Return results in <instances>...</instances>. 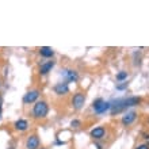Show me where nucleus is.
I'll list each match as a JSON object with an SVG mask.
<instances>
[{
  "mask_svg": "<svg viewBox=\"0 0 149 149\" xmlns=\"http://www.w3.org/2000/svg\"><path fill=\"white\" fill-rule=\"evenodd\" d=\"M47 114H49L47 103L45 100H38L33 107V117L37 118V119H42V118L47 117Z\"/></svg>",
  "mask_w": 149,
  "mask_h": 149,
  "instance_id": "1",
  "label": "nucleus"
},
{
  "mask_svg": "<svg viewBox=\"0 0 149 149\" xmlns=\"http://www.w3.org/2000/svg\"><path fill=\"white\" fill-rule=\"evenodd\" d=\"M110 109H111V102H106L102 98L95 99L92 102V110H94V113L96 115H102V114L110 111Z\"/></svg>",
  "mask_w": 149,
  "mask_h": 149,
  "instance_id": "2",
  "label": "nucleus"
},
{
  "mask_svg": "<svg viewBox=\"0 0 149 149\" xmlns=\"http://www.w3.org/2000/svg\"><path fill=\"white\" fill-rule=\"evenodd\" d=\"M71 103H72V107H73L74 110H80V109H83L84 103H86V95L81 94V92L74 94L72 100H71Z\"/></svg>",
  "mask_w": 149,
  "mask_h": 149,
  "instance_id": "3",
  "label": "nucleus"
},
{
  "mask_svg": "<svg viewBox=\"0 0 149 149\" xmlns=\"http://www.w3.org/2000/svg\"><path fill=\"white\" fill-rule=\"evenodd\" d=\"M39 145H41V142H39V137L37 134L29 136L26 142H24V148L26 149H39Z\"/></svg>",
  "mask_w": 149,
  "mask_h": 149,
  "instance_id": "4",
  "label": "nucleus"
},
{
  "mask_svg": "<svg viewBox=\"0 0 149 149\" xmlns=\"http://www.w3.org/2000/svg\"><path fill=\"white\" fill-rule=\"evenodd\" d=\"M61 74L65 77V81L67 83H76L79 80V73L74 71V69H69V68H67V69L61 71Z\"/></svg>",
  "mask_w": 149,
  "mask_h": 149,
  "instance_id": "5",
  "label": "nucleus"
},
{
  "mask_svg": "<svg viewBox=\"0 0 149 149\" xmlns=\"http://www.w3.org/2000/svg\"><path fill=\"white\" fill-rule=\"evenodd\" d=\"M39 98V91L38 90H31L26 92L23 96V103L24 104H30V103H37Z\"/></svg>",
  "mask_w": 149,
  "mask_h": 149,
  "instance_id": "6",
  "label": "nucleus"
},
{
  "mask_svg": "<svg viewBox=\"0 0 149 149\" xmlns=\"http://www.w3.org/2000/svg\"><path fill=\"white\" fill-rule=\"evenodd\" d=\"M136 119H137V113L134 110H132V111H127V113H125L122 115L121 122L123 126H129V125H132Z\"/></svg>",
  "mask_w": 149,
  "mask_h": 149,
  "instance_id": "7",
  "label": "nucleus"
},
{
  "mask_svg": "<svg viewBox=\"0 0 149 149\" xmlns=\"http://www.w3.org/2000/svg\"><path fill=\"white\" fill-rule=\"evenodd\" d=\"M123 102V109H129V107H134V106H138L141 103V98L140 96H129V98H123L122 99Z\"/></svg>",
  "mask_w": 149,
  "mask_h": 149,
  "instance_id": "8",
  "label": "nucleus"
},
{
  "mask_svg": "<svg viewBox=\"0 0 149 149\" xmlns=\"http://www.w3.org/2000/svg\"><path fill=\"white\" fill-rule=\"evenodd\" d=\"M123 102H122V99H115L111 102V109H110V114L111 115H117L118 113H121L123 111Z\"/></svg>",
  "mask_w": 149,
  "mask_h": 149,
  "instance_id": "9",
  "label": "nucleus"
},
{
  "mask_svg": "<svg viewBox=\"0 0 149 149\" xmlns=\"http://www.w3.org/2000/svg\"><path fill=\"white\" fill-rule=\"evenodd\" d=\"M53 91H54L57 95H67L68 92H69V86H68L67 81L57 83V84L53 87Z\"/></svg>",
  "mask_w": 149,
  "mask_h": 149,
  "instance_id": "10",
  "label": "nucleus"
},
{
  "mask_svg": "<svg viewBox=\"0 0 149 149\" xmlns=\"http://www.w3.org/2000/svg\"><path fill=\"white\" fill-rule=\"evenodd\" d=\"M104 134H106V129L103 127V126H96L94 129L91 130V138H94V140H102L104 137Z\"/></svg>",
  "mask_w": 149,
  "mask_h": 149,
  "instance_id": "11",
  "label": "nucleus"
},
{
  "mask_svg": "<svg viewBox=\"0 0 149 149\" xmlns=\"http://www.w3.org/2000/svg\"><path fill=\"white\" fill-rule=\"evenodd\" d=\"M56 63L54 61H46V63H42L41 67H39V74H47L49 72L54 68Z\"/></svg>",
  "mask_w": 149,
  "mask_h": 149,
  "instance_id": "12",
  "label": "nucleus"
},
{
  "mask_svg": "<svg viewBox=\"0 0 149 149\" xmlns=\"http://www.w3.org/2000/svg\"><path fill=\"white\" fill-rule=\"evenodd\" d=\"M39 54L42 56V57H45V58H52L54 56V50L49 46H42V47H39Z\"/></svg>",
  "mask_w": 149,
  "mask_h": 149,
  "instance_id": "13",
  "label": "nucleus"
},
{
  "mask_svg": "<svg viewBox=\"0 0 149 149\" xmlns=\"http://www.w3.org/2000/svg\"><path fill=\"white\" fill-rule=\"evenodd\" d=\"M14 127H15L16 130H19V132H24V130L29 129V122L26 121V119H18V121H15V123H14Z\"/></svg>",
  "mask_w": 149,
  "mask_h": 149,
  "instance_id": "14",
  "label": "nucleus"
},
{
  "mask_svg": "<svg viewBox=\"0 0 149 149\" xmlns=\"http://www.w3.org/2000/svg\"><path fill=\"white\" fill-rule=\"evenodd\" d=\"M127 76H129V73L126 71H121V72H118L117 73V76H115V79H117V81H119V83H123L127 79Z\"/></svg>",
  "mask_w": 149,
  "mask_h": 149,
  "instance_id": "15",
  "label": "nucleus"
},
{
  "mask_svg": "<svg viewBox=\"0 0 149 149\" xmlns=\"http://www.w3.org/2000/svg\"><path fill=\"white\" fill-rule=\"evenodd\" d=\"M115 88H117L118 91H123V90H126V88H127V83H121V84H117V86H115Z\"/></svg>",
  "mask_w": 149,
  "mask_h": 149,
  "instance_id": "16",
  "label": "nucleus"
},
{
  "mask_svg": "<svg viewBox=\"0 0 149 149\" xmlns=\"http://www.w3.org/2000/svg\"><path fill=\"white\" fill-rule=\"evenodd\" d=\"M71 126L77 129V127H80V126H81V121H79V119H73V121L71 122Z\"/></svg>",
  "mask_w": 149,
  "mask_h": 149,
  "instance_id": "17",
  "label": "nucleus"
},
{
  "mask_svg": "<svg viewBox=\"0 0 149 149\" xmlns=\"http://www.w3.org/2000/svg\"><path fill=\"white\" fill-rule=\"evenodd\" d=\"M136 149H149V146L146 145V144H141V145L136 146Z\"/></svg>",
  "mask_w": 149,
  "mask_h": 149,
  "instance_id": "18",
  "label": "nucleus"
},
{
  "mask_svg": "<svg viewBox=\"0 0 149 149\" xmlns=\"http://www.w3.org/2000/svg\"><path fill=\"white\" fill-rule=\"evenodd\" d=\"M144 138H145V141H146V145L149 146V134H144Z\"/></svg>",
  "mask_w": 149,
  "mask_h": 149,
  "instance_id": "19",
  "label": "nucleus"
},
{
  "mask_svg": "<svg viewBox=\"0 0 149 149\" xmlns=\"http://www.w3.org/2000/svg\"><path fill=\"white\" fill-rule=\"evenodd\" d=\"M95 146H96V149H102V145H100V144H96Z\"/></svg>",
  "mask_w": 149,
  "mask_h": 149,
  "instance_id": "20",
  "label": "nucleus"
},
{
  "mask_svg": "<svg viewBox=\"0 0 149 149\" xmlns=\"http://www.w3.org/2000/svg\"><path fill=\"white\" fill-rule=\"evenodd\" d=\"M0 118H1V103H0Z\"/></svg>",
  "mask_w": 149,
  "mask_h": 149,
  "instance_id": "21",
  "label": "nucleus"
},
{
  "mask_svg": "<svg viewBox=\"0 0 149 149\" xmlns=\"http://www.w3.org/2000/svg\"><path fill=\"white\" fill-rule=\"evenodd\" d=\"M39 149H45V148H39Z\"/></svg>",
  "mask_w": 149,
  "mask_h": 149,
  "instance_id": "22",
  "label": "nucleus"
},
{
  "mask_svg": "<svg viewBox=\"0 0 149 149\" xmlns=\"http://www.w3.org/2000/svg\"><path fill=\"white\" fill-rule=\"evenodd\" d=\"M0 100H1V99H0ZM0 103H1V102H0Z\"/></svg>",
  "mask_w": 149,
  "mask_h": 149,
  "instance_id": "23",
  "label": "nucleus"
},
{
  "mask_svg": "<svg viewBox=\"0 0 149 149\" xmlns=\"http://www.w3.org/2000/svg\"><path fill=\"white\" fill-rule=\"evenodd\" d=\"M0 86H1V84H0Z\"/></svg>",
  "mask_w": 149,
  "mask_h": 149,
  "instance_id": "24",
  "label": "nucleus"
},
{
  "mask_svg": "<svg viewBox=\"0 0 149 149\" xmlns=\"http://www.w3.org/2000/svg\"><path fill=\"white\" fill-rule=\"evenodd\" d=\"M148 122H149V121H148Z\"/></svg>",
  "mask_w": 149,
  "mask_h": 149,
  "instance_id": "25",
  "label": "nucleus"
}]
</instances>
